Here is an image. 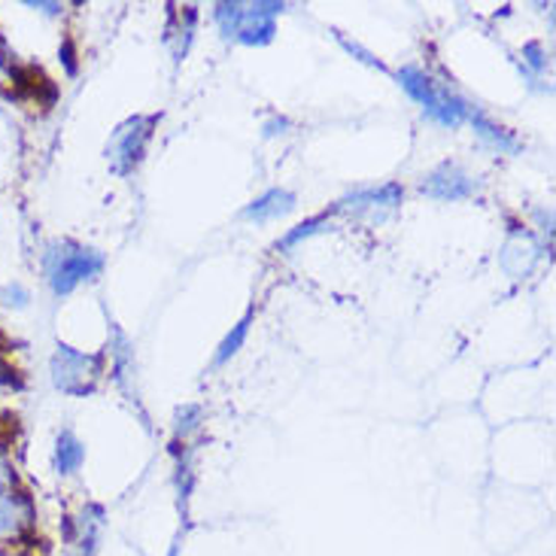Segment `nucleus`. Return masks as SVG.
Masks as SVG:
<instances>
[{
	"label": "nucleus",
	"mask_w": 556,
	"mask_h": 556,
	"mask_svg": "<svg viewBox=\"0 0 556 556\" xmlns=\"http://www.w3.org/2000/svg\"><path fill=\"white\" fill-rule=\"evenodd\" d=\"M243 334H247V319H243L241 326H238V329H235V334H231V338H228L226 344H223V350H219V356H216V362H226L228 356H231V353H235V350H238V346H241Z\"/></svg>",
	"instance_id": "4"
},
{
	"label": "nucleus",
	"mask_w": 556,
	"mask_h": 556,
	"mask_svg": "<svg viewBox=\"0 0 556 556\" xmlns=\"http://www.w3.org/2000/svg\"><path fill=\"white\" fill-rule=\"evenodd\" d=\"M292 207V198L286 195V192H271V195H265L262 201H256L247 216H253V219H268V216H277V213H286Z\"/></svg>",
	"instance_id": "2"
},
{
	"label": "nucleus",
	"mask_w": 556,
	"mask_h": 556,
	"mask_svg": "<svg viewBox=\"0 0 556 556\" xmlns=\"http://www.w3.org/2000/svg\"><path fill=\"white\" fill-rule=\"evenodd\" d=\"M79 456H83V451H79L74 441H71V435L61 438V444H59V468L61 471H71V468L79 466Z\"/></svg>",
	"instance_id": "3"
},
{
	"label": "nucleus",
	"mask_w": 556,
	"mask_h": 556,
	"mask_svg": "<svg viewBox=\"0 0 556 556\" xmlns=\"http://www.w3.org/2000/svg\"><path fill=\"white\" fill-rule=\"evenodd\" d=\"M170 556H174V554H170Z\"/></svg>",
	"instance_id": "5"
},
{
	"label": "nucleus",
	"mask_w": 556,
	"mask_h": 556,
	"mask_svg": "<svg viewBox=\"0 0 556 556\" xmlns=\"http://www.w3.org/2000/svg\"><path fill=\"white\" fill-rule=\"evenodd\" d=\"M98 258L91 253H74V256H61V265L52 271V283L59 292H67L71 286L79 283L83 277H89L91 271H98Z\"/></svg>",
	"instance_id": "1"
}]
</instances>
